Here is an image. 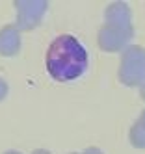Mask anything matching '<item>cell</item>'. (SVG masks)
I'll return each mask as SVG.
<instances>
[{"label": "cell", "instance_id": "1", "mask_svg": "<svg viewBox=\"0 0 145 154\" xmlns=\"http://www.w3.org/2000/svg\"><path fill=\"white\" fill-rule=\"evenodd\" d=\"M45 61H47V71L54 80L71 82L86 72L87 52L76 37L60 35L50 43Z\"/></svg>", "mask_w": 145, "mask_h": 154}]
</instances>
